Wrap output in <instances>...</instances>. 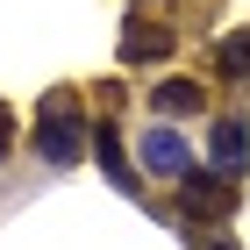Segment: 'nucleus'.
<instances>
[{"instance_id":"obj_2","label":"nucleus","mask_w":250,"mask_h":250,"mask_svg":"<svg viewBox=\"0 0 250 250\" xmlns=\"http://www.w3.org/2000/svg\"><path fill=\"white\" fill-rule=\"evenodd\" d=\"M157 58H172V29L129 15V29H122V64H157Z\"/></svg>"},{"instance_id":"obj_3","label":"nucleus","mask_w":250,"mask_h":250,"mask_svg":"<svg viewBox=\"0 0 250 250\" xmlns=\"http://www.w3.org/2000/svg\"><path fill=\"white\" fill-rule=\"evenodd\" d=\"M143 165L165 172V179H186V172H193V150L179 143L172 129H150V136H143Z\"/></svg>"},{"instance_id":"obj_4","label":"nucleus","mask_w":250,"mask_h":250,"mask_svg":"<svg viewBox=\"0 0 250 250\" xmlns=\"http://www.w3.org/2000/svg\"><path fill=\"white\" fill-rule=\"evenodd\" d=\"M150 107L157 115H208V86H200V79H157Z\"/></svg>"},{"instance_id":"obj_10","label":"nucleus","mask_w":250,"mask_h":250,"mask_svg":"<svg viewBox=\"0 0 250 250\" xmlns=\"http://www.w3.org/2000/svg\"><path fill=\"white\" fill-rule=\"evenodd\" d=\"M200 250H236V243H229V236H208V243H200Z\"/></svg>"},{"instance_id":"obj_8","label":"nucleus","mask_w":250,"mask_h":250,"mask_svg":"<svg viewBox=\"0 0 250 250\" xmlns=\"http://www.w3.org/2000/svg\"><path fill=\"white\" fill-rule=\"evenodd\" d=\"M222 72H229V79H250V29H236V36L222 43Z\"/></svg>"},{"instance_id":"obj_7","label":"nucleus","mask_w":250,"mask_h":250,"mask_svg":"<svg viewBox=\"0 0 250 250\" xmlns=\"http://www.w3.org/2000/svg\"><path fill=\"white\" fill-rule=\"evenodd\" d=\"M93 150H100V165L115 172V186H136V172H129V157H122V143H115V122H100V129H93Z\"/></svg>"},{"instance_id":"obj_1","label":"nucleus","mask_w":250,"mask_h":250,"mask_svg":"<svg viewBox=\"0 0 250 250\" xmlns=\"http://www.w3.org/2000/svg\"><path fill=\"white\" fill-rule=\"evenodd\" d=\"M36 150L50 157V165H79V157H86V115H79L72 93H50L36 107Z\"/></svg>"},{"instance_id":"obj_5","label":"nucleus","mask_w":250,"mask_h":250,"mask_svg":"<svg viewBox=\"0 0 250 250\" xmlns=\"http://www.w3.org/2000/svg\"><path fill=\"white\" fill-rule=\"evenodd\" d=\"M179 186H186V208L193 214H229V200H236L229 179H208V172H186Z\"/></svg>"},{"instance_id":"obj_6","label":"nucleus","mask_w":250,"mask_h":250,"mask_svg":"<svg viewBox=\"0 0 250 250\" xmlns=\"http://www.w3.org/2000/svg\"><path fill=\"white\" fill-rule=\"evenodd\" d=\"M214 172H222V179H243V122H236V115L214 122Z\"/></svg>"},{"instance_id":"obj_9","label":"nucleus","mask_w":250,"mask_h":250,"mask_svg":"<svg viewBox=\"0 0 250 250\" xmlns=\"http://www.w3.org/2000/svg\"><path fill=\"white\" fill-rule=\"evenodd\" d=\"M15 150V115H7V107H0V157Z\"/></svg>"}]
</instances>
